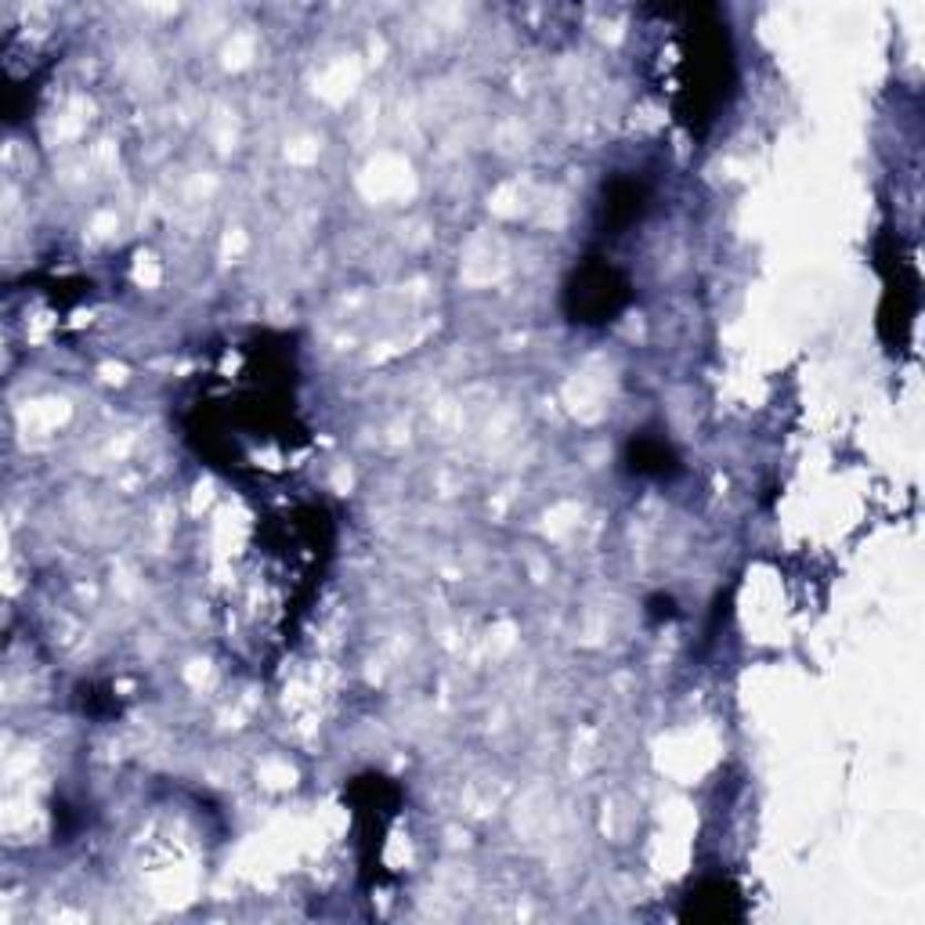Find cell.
Listing matches in <instances>:
<instances>
[{
  "label": "cell",
  "instance_id": "6da1fadb",
  "mask_svg": "<svg viewBox=\"0 0 925 925\" xmlns=\"http://www.w3.org/2000/svg\"><path fill=\"white\" fill-rule=\"evenodd\" d=\"M583 289H578V308H583L589 315V322H597L604 319L607 311L615 308V294H618V286H615V275L611 271H586L583 275V282H578Z\"/></svg>",
  "mask_w": 925,
  "mask_h": 925
}]
</instances>
